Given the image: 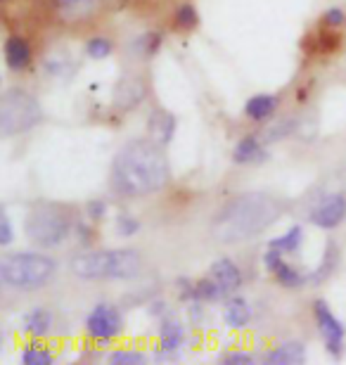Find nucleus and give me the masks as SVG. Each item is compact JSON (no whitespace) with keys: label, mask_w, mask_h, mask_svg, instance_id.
<instances>
[{"label":"nucleus","mask_w":346,"mask_h":365,"mask_svg":"<svg viewBox=\"0 0 346 365\" xmlns=\"http://www.w3.org/2000/svg\"><path fill=\"white\" fill-rule=\"evenodd\" d=\"M21 363H24V365H53L55 356L46 346L29 344V346H24V351H21Z\"/></svg>","instance_id":"412c9836"},{"label":"nucleus","mask_w":346,"mask_h":365,"mask_svg":"<svg viewBox=\"0 0 346 365\" xmlns=\"http://www.w3.org/2000/svg\"><path fill=\"white\" fill-rule=\"evenodd\" d=\"M301 242H304V228H301V225H292L285 235L270 240L268 247H273L280 254H294L301 247Z\"/></svg>","instance_id":"6ab92c4d"},{"label":"nucleus","mask_w":346,"mask_h":365,"mask_svg":"<svg viewBox=\"0 0 346 365\" xmlns=\"http://www.w3.org/2000/svg\"><path fill=\"white\" fill-rule=\"evenodd\" d=\"M335 268H337V250H335V242H330V245H327L325 257H322L320 266H318V271L308 275V282H313V284L322 282V280H325V277H327L330 273L335 271Z\"/></svg>","instance_id":"4be33fe9"},{"label":"nucleus","mask_w":346,"mask_h":365,"mask_svg":"<svg viewBox=\"0 0 346 365\" xmlns=\"http://www.w3.org/2000/svg\"><path fill=\"white\" fill-rule=\"evenodd\" d=\"M344 21H346V14H344V10H340V7H332V10H327L325 14H322V24L330 26V29L342 26Z\"/></svg>","instance_id":"c756f323"},{"label":"nucleus","mask_w":346,"mask_h":365,"mask_svg":"<svg viewBox=\"0 0 346 365\" xmlns=\"http://www.w3.org/2000/svg\"><path fill=\"white\" fill-rule=\"evenodd\" d=\"M275 109H278V98H275V95L259 93V95H254V98L247 100L245 114L252 121H266L268 116H273Z\"/></svg>","instance_id":"a211bd4d"},{"label":"nucleus","mask_w":346,"mask_h":365,"mask_svg":"<svg viewBox=\"0 0 346 365\" xmlns=\"http://www.w3.org/2000/svg\"><path fill=\"white\" fill-rule=\"evenodd\" d=\"M223 318H225V325L233 327V330H245V327L252 323V306H249L245 297H230L225 302Z\"/></svg>","instance_id":"ddd939ff"},{"label":"nucleus","mask_w":346,"mask_h":365,"mask_svg":"<svg viewBox=\"0 0 346 365\" xmlns=\"http://www.w3.org/2000/svg\"><path fill=\"white\" fill-rule=\"evenodd\" d=\"M266 157H268L266 148H263L259 138H254V135L242 138L233 150V159L238 164H261V162H266Z\"/></svg>","instance_id":"dca6fc26"},{"label":"nucleus","mask_w":346,"mask_h":365,"mask_svg":"<svg viewBox=\"0 0 346 365\" xmlns=\"http://www.w3.org/2000/svg\"><path fill=\"white\" fill-rule=\"evenodd\" d=\"M225 294L220 292V287L216 284L213 277H204L195 284V299L197 302H218V299H223Z\"/></svg>","instance_id":"5701e85b"},{"label":"nucleus","mask_w":346,"mask_h":365,"mask_svg":"<svg viewBox=\"0 0 346 365\" xmlns=\"http://www.w3.org/2000/svg\"><path fill=\"white\" fill-rule=\"evenodd\" d=\"M273 275L278 277L280 284H285L287 289H299L301 284L308 282V275H301L294 266L285 264V259H283V264H280L275 271H273Z\"/></svg>","instance_id":"aec40b11"},{"label":"nucleus","mask_w":346,"mask_h":365,"mask_svg":"<svg viewBox=\"0 0 346 365\" xmlns=\"http://www.w3.org/2000/svg\"><path fill=\"white\" fill-rule=\"evenodd\" d=\"M88 337L98 341H112L123 332V316L114 304H98L86 316Z\"/></svg>","instance_id":"0eeeda50"},{"label":"nucleus","mask_w":346,"mask_h":365,"mask_svg":"<svg viewBox=\"0 0 346 365\" xmlns=\"http://www.w3.org/2000/svg\"><path fill=\"white\" fill-rule=\"evenodd\" d=\"M138 230H140V221H138V218L128 216V214L116 216V232H119L121 237H131V235H136Z\"/></svg>","instance_id":"bb28decb"},{"label":"nucleus","mask_w":346,"mask_h":365,"mask_svg":"<svg viewBox=\"0 0 346 365\" xmlns=\"http://www.w3.org/2000/svg\"><path fill=\"white\" fill-rule=\"evenodd\" d=\"M57 273V261L41 252H17L7 254L0 261V280L5 287L19 292L41 289Z\"/></svg>","instance_id":"20e7f679"},{"label":"nucleus","mask_w":346,"mask_h":365,"mask_svg":"<svg viewBox=\"0 0 346 365\" xmlns=\"http://www.w3.org/2000/svg\"><path fill=\"white\" fill-rule=\"evenodd\" d=\"M12 237H14L12 221H10V216H7V211H3V216H0V247L10 245Z\"/></svg>","instance_id":"cd10ccee"},{"label":"nucleus","mask_w":346,"mask_h":365,"mask_svg":"<svg viewBox=\"0 0 346 365\" xmlns=\"http://www.w3.org/2000/svg\"><path fill=\"white\" fill-rule=\"evenodd\" d=\"M5 62L12 71L26 69L31 64V48L21 36H10L5 41Z\"/></svg>","instance_id":"4468645a"},{"label":"nucleus","mask_w":346,"mask_h":365,"mask_svg":"<svg viewBox=\"0 0 346 365\" xmlns=\"http://www.w3.org/2000/svg\"><path fill=\"white\" fill-rule=\"evenodd\" d=\"M145 361V354L136 351V349H116L109 354V363L114 365H143Z\"/></svg>","instance_id":"393cba45"},{"label":"nucleus","mask_w":346,"mask_h":365,"mask_svg":"<svg viewBox=\"0 0 346 365\" xmlns=\"http://www.w3.org/2000/svg\"><path fill=\"white\" fill-rule=\"evenodd\" d=\"M197 24H200V14H197L195 5H183L180 10L175 12V26L178 29L190 31V29H195Z\"/></svg>","instance_id":"a878e982"},{"label":"nucleus","mask_w":346,"mask_h":365,"mask_svg":"<svg viewBox=\"0 0 346 365\" xmlns=\"http://www.w3.org/2000/svg\"><path fill=\"white\" fill-rule=\"evenodd\" d=\"M220 361L228 363V365H252L254 356L249 354V351H228Z\"/></svg>","instance_id":"c85d7f7f"},{"label":"nucleus","mask_w":346,"mask_h":365,"mask_svg":"<svg viewBox=\"0 0 346 365\" xmlns=\"http://www.w3.org/2000/svg\"><path fill=\"white\" fill-rule=\"evenodd\" d=\"M105 211H107V204L98 200V202H91L88 204V216L93 218V221H100L102 216H105Z\"/></svg>","instance_id":"2f4dec72"},{"label":"nucleus","mask_w":346,"mask_h":365,"mask_svg":"<svg viewBox=\"0 0 346 365\" xmlns=\"http://www.w3.org/2000/svg\"><path fill=\"white\" fill-rule=\"evenodd\" d=\"M171 166L159 143L131 140L112 162V185L123 197H145L166 187Z\"/></svg>","instance_id":"f257e3e1"},{"label":"nucleus","mask_w":346,"mask_h":365,"mask_svg":"<svg viewBox=\"0 0 346 365\" xmlns=\"http://www.w3.org/2000/svg\"><path fill=\"white\" fill-rule=\"evenodd\" d=\"M211 277L216 280V284L220 287V292L228 297V294H235L240 287H242V273H240V268L238 264H235L233 259H218V261H213V266H211Z\"/></svg>","instance_id":"9b49d317"},{"label":"nucleus","mask_w":346,"mask_h":365,"mask_svg":"<svg viewBox=\"0 0 346 365\" xmlns=\"http://www.w3.org/2000/svg\"><path fill=\"white\" fill-rule=\"evenodd\" d=\"M41 105L29 91L7 88L0 98V133L5 138L26 133L41 121Z\"/></svg>","instance_id":"39448f33"},{"label":"nucleus","mask_w":346,"mask_h":365,"mask_svg":"<svg viewBox=\"0 0 346 365\" xmlns=\"http://www.w3.org/2000/svg\"><path fill=\"white\" fill-rule=\"evenodd\" d=\"M112 41H107V38H102V36H95V38L88 41V46H86V53L91 60H107L109 55H112Z\"/></svg>","instance_id":"b1692460"},{"label":"nucleus","mask_w":346,"mask_h":365,"mask_svg":"<svg viewBox=\"0 0 346 365\" xmlns=\"http://www.w3.org/2000/svg\"><path fill=\"white\" fill-rule=\"evenodd\" d=\"M283 216V202L268 192H245L218 211L211 235L223 245L245 242L270 228Z\"/></svg>","instance_id":"f03ea898"},{"label":"nucleus","mask_w":346,"mask_h":365,"mask_svg":"<svg viewBox=\"0 0 346 365\" xmlns=\"http://www.w3.org/2000/svg\"><path fill=\"white\" fill-rule=\"evenodd\" d=\"M147 128H150V135L154 143L166 145L173 140L175 116L171 112H164V109H157V112L150 116V121H147Z\"/></svg>","instance_id":"2eb2a0df"},{"label":"nucleus","mask_w":346,"mask_h":365,"mask_svg":"<svg viewBox=\"0 0 346 365\" xmlns=\"http://www.w3.org/2000/svg\"><path fill=\"white\" fill-rule=\"evenodd\" d=\"M346 218V197L344 195H327L318 202L311 211V223L320 230H332L342 225Z\"/></svg>","instance_id":"1a4fd4ad"},{"label":"nucleus","mask_w":346,"mask_h":365,"mask_svg":"<svg viewBox=\"0 0 346 365\" xmlns=\"http://www.w3.org/2000/svg\"><path fill=\"white\" fill-rule=\"evenodd\" d=\"M24 230H26V237L31 240L34 245L48 250V247H57L67 240V235L71 232V223L67 214L60 209L36 207L31 214L26 216Z\"/></svg>","instance_id":"423d86ee"},{"label":"nucleus","mask_w":346,"mask_h":365,"mask_svg":"<svg viewBox=\"0 0 346 365\" xmlns=\"http://www.w3.org/2000/svg\"><path fill=\"white\" fill-rule=\"evenodd\" d=\"M140 264L136 250L83 252L71 259V273L83 280H131L140 273Z\"/></svg>","instance_id":"7ed1b4c3"},{"label":"nucleus","mask_w":346,"mask_h":365,"mask_svg":"<svg viewBox=\"0 0 346 365\" xmlns=\"http://www.w3.org/2000/svg\"><path fill=\"white\" fill-rule=\"evenodd\" d=\"M161 36L159 34H147V36H143V38L138 41V46H143L145 48V57H150L152 53H157V48H159V41Z\"/></svg>","instance_id":"7c9ffc66"},{"label":"nucleus","mask_w":346,"mask_h":365,"mask_svg":"<svg viewBox=\"0 0 346 365\" xmlns=\"http://www.w3.org/2000/svg\"><path fill=\"white\" fill-rule=\"evenodd\" d=\"M308 359V351H306V344L304 341H283L278 344L273 351L266 354V363L268 365H301L306 363Z\"/></svg>","instance_id":"f8f14e48"},{"label":"nucleus","mask_w":346,"mask_h":365,"mask_svg":"<svg viewBox=\"0 0 346 365\" xmlns=\"http://www.w3.org/2000/svg\"><path fill=\"white\" fill-rule=\"evenodd\" d=\"M313 313H315V323H318V332L322 337V344H325L327 354L332 359H342L344 356V339H346V327L340 318L330 311V306L318 299L313 304Z\"/></svg>","instance_id":"6e6552de"},{"label":"nucleus","mask_w":346,"mask_h":365,"mask_svg":"<svg viewBox=\"0 0 346 365\" xmlns=\"http://www.w3.org/2000/svg\"><path fill=\"white\" fill-rule=\"evenodd\" d=\"M183 341H185V327H183L178 320L166 318L159 330V346H157L154 359H173Z\"/></svg>","instance_id":"9d476101"},{"label":"nucleus","mask_w":346,"mask_h":365,"mask_svg":"<svg viewBox=\"0 0 346 365\" xmlns=\"http://www.w3.org/2000/svg\"><path fill=\"white\" fill-rule=\"evenodd\" d=\"M50 327H53V313L48 309H43V306H36V309L29 311L24 320H21V330L34 339L46 337L50 332Z\"/></svg>","instance_id":"f3484780"}]
</instances>
